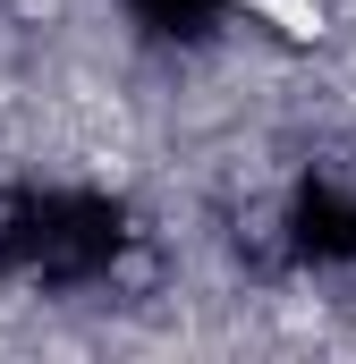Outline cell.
I'll return each instance as SVG.
<instances>
[{
  "instance_id": "obj_1",
  "label": "cell",
  "mask_w": 356,
  "mask_h": 364,
  "mask_svg": "<svg viewBox=\"0 0 356 364\" xmlns=\"http://www.w3.org/2000/svg\"><path fill=\"white\" fill-rule=\"evenodd\" d=\"M255 17H263L271 34H288V43H323L331 34V17H323V0H246Z\"/></svg>"
}]
</instances>
